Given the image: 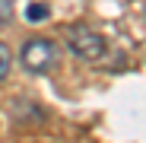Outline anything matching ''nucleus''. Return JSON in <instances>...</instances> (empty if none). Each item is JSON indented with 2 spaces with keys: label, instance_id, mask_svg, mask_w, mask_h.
I'll return each mask as SVG.
<instances>
[{
  "label": "nucleus",
  "instance_id": "obj_1",
  "mask_svg": "<svg viewBox=\"0 0 146 143\" xmlns=\"http://www.w3.org/2000/svg\"><path fill=\"white\" fill-rule=\"evenodd\" d=\"M22 67L29 70V73H48V70H54L60 64V48L51 41V38H29L26 45H22V54H19Z\"/></svg>",
  "mask_w": 146,
  "mask_h": 143
},
{
  "label": "nucleus",
  "instance_id": "obj_2",
  "mask_svg": "<svg viewBox=\"0 0 146 143\" xmlns=\"http://www.w3.org/2000/svg\"><path fill=\"white\" fill-rule=\"evenodd\" d=\"M67 45H70V51L76 57H83V61H99L105 54V38L95 29H89V26H73L67 32Z\"/></svg>",
  "mask_w": 146,
  "mask_h": 143
},
{
  "label": "nucleus",
  "instance_id": "obj_3",
  "mask_svg": "<svg viewBox=\"0 0 146 143\" xmlns=\"http://www.w3.org/2000/svg\"><path fill=\"white\" fill-rule=\"evenodd\" d=\"M10 67H13V54H10V48L0 41V80L10 76Z\"/></svg>",
  "mask_w": 146,
  "mask_h": 143
},
{
  "label": "nucleus",
  "instance_id": "obj_4",
  "mask_svg": "<svg viewBox=\"0 0 146 143\" xmlns=\"http://www.w3.org/2000/svg\"><path fill=\"white\" fill-rule=\"evenodd\" d=\"M48 3H29V13H26V19L29 22H41V19H48Z\"/></svg>",
  "mask_w": 146,
  "mask_h": 143
},
{
  "label": "nucleus",
  "instance_id": "obj_5",
  "mask_svg": "<svg viewBox=\"0 0 146 143\" xmlns=\"http://www.w3.org/2000/svg\"><path fill=\"white\" fill-rule=\"evenodd\" d=\"M13 7H16V0H0V26H7L13 19Z\"/></svg>",
  "mask_w": 146,
  "mask_h": 143
}]
</instances>
